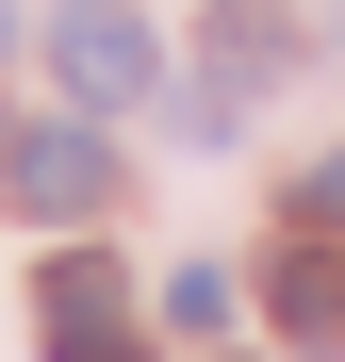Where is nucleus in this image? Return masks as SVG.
Segmentation results:
<instances>
[{"mask_svg":"<svg viewBox=\"0 0 345 362\" xmlns=\"http://www.w3.org/2000/svg\"><path fill=\"white\" fill-rule=\"evenodd\" d=\"M0 181H17V214H49V230H83V214L115 198V148L83 132V115H49V132H17V148H0Z\"/></svg>","mask_w":345,"mask_h":362,"instance_id":"obj_2","label":"nucleus"},{"mask_svg":"<svg viewBox=\"0 0 345 362\" xmlns=\"http://www.w3.org/2000/svg\"><path fill=\"white\" fill-rule=\"evenodd\" d=\"M296 214H313V230H345V148H329V165L296 181Z\"/></svg>","mask_w":345,"mask_h":362,"instance_id":"obj_5","label":"nucleus"},{"mask_svg":"<svg viewBox=\"0 0 345 362\" xmlns=\"http://www.w3.org/2000/svg\"><path fill=\"white\" fill-rule=\"evenodd\" d=\"M0 49H17V17H0Z\"/></svg>","mask_w":345,"mask_h":362,"instance_id":"obj_6","label":"nucleus"},{"mask_svg":"<svg viewBox=\"0 0 345 362\" xmlns=\"http://www.w3.org/2000/svg\"><path fill=\"white\" fill-rule=\"evenodd\" d=\"M279 329H296V346H345V247H279Z\"/></svg>","mask_w":345,"mask_h":362,"instance_id":"obj_4","label":"nucleus"},{"mask_svg":"<svg viewBox=\"0 0 345 362\" xmlns=\"http://www.w3.org/2000/svg\"><path fill=\"white\" fill-rule=\"evenodd\" d=\"M49 83H66L83 115H115V99H148V83H164V49H148L132 0H66V17H49Z\"/></svg>","mask_w":345,"mask_h":362,"instance_id":"obj_1","label":"nucleus"},{"mask_svg":"<svg viewBox=\"0 0 345 362\" xmlns=\"http://www.w3.org/2000/svg\"><path fill=\"white\" fill-rule=\"evenodd\" d=\"M33 313H49V362H132V280H115L99 247H66L33 280Z\"/></svg>","mask_w":345,"mask_h":362,"instance_id":"obj_3","label":"nucleus"}]
</instances>
